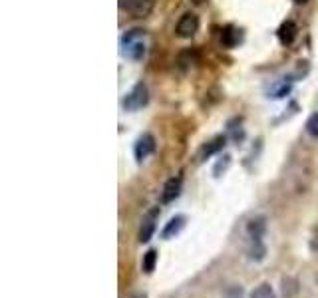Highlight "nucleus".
<instances>
[{"label": "nucleus", "instance_id": "423d86ee", "mask_svg": "<svg viewBox=\"0 0 318 298\" xmlns=\"http://www.w3.org/2000/svg\"><path fill=\"white\" fill-rule=\"evenodd\" d=\"M225 143H227V137H225V135H219V137H215L213 141H209L207 145H203V149L199 151V161L203 163V161H205V159H209L211 155H215V153L223 151Z\"/></svg>", "mask_w": 318, "mask_h": 298}, {"label": "nucleus", "instance_id": "f257e3e1", "mask_svg": "<svg viewBox=\"0 0 318 298\" xmlns=\"http://www.w3.org/2000/svg\"><path fill=\"white\" fill-rule=\"evenodd\" d=\"M147 99H149V94H147V86L145 84H137L129 94L124 99V107L127 111H135V109H141L143 105H147Z\"/></svg>", "mask_w": 318, "mask_h": 298}, {"label": "nucleus", "instance_id": "0eeeda50", "mask_svg": "<svg viewBox=\"0 0 318 298\" xmlns=\"http://www.w3.org/2000/svg\"><path fill=\"white\" fill-rule=\"evenodd\" d=\"M181 185H183V181H181V177H171L167 183H165V187H163V203H171V201H175V199L181 195Z\"/></svg>", "mask_w": 318, "mask_h": 298}, {"label": "nucleus", "instance_id": "ddd939ff", "mask_svg": "<svg viewBox=\"0 0 318 298\" xmlns=\"http://www.w3.org/2000/svg\"><path fill=\"white\" fill-rule=\"evenodd\" d=\"M155 265H157V251L155 249H149L145 255H143V261H141V268L145 274H151L155 270Z\"/></svg>", "mask_w": 318, "mask_h": 298}, {"label": "nucleus", "instance_id": "4468645a", "mask_svg": "<svg viewBox=\"0 0 318 298\" xmlns=\"http://www.w3.org/2000/svg\"><path fill=\"white\" fill-rule=\"evenodd\" d=\"M251 298H277V294H275V290L271 288V284L262 282V284H258L253 292H251Z\"/></svg>", "mask_w": 318, "mask_h": 298}, {"label": "nucleus", "instance_id": "6e6552de", "mask_svg": "<svg viewBox=\"0 0 318 298\" xmlns=\"http://www.w3.org/2000/svg\"><path fill=\"white\" fill-rule=\"evenodd\" d=\"M247 255H249V261H253V263L264 261V257H267V247H264L262 239H251V241H249Z\"/></svg>", "mask_w": 318, "mask_h": 298}, {"label": "nucleus", "instance_id": "6ab92c4d", "mask_svg": "<svg viewBox=\"0 0 318 298\" xmlns=\"http://www.w3.org/2000/svg\"><path fill=\"white\" fill-rule=\"evenodd\" d=\"M288 92H290V86H288V84H281L277 90H273V96H271V98H283Z\"/></svg>", "mask_w": 318, "mask_h": 298}, {"label": "nucleus", "instance_id": "f03ea898", "mask_svg": "<svg viewBox=\"0 0 318 298\" xmlns=\"http://www.w3.org/2000/svg\"><path fill=\"white\" fill-rule=\"evenodd\" d=\"M157 217H159V207L151 209V211L143 217L141 227H139V234H137L139 243H149V241H151V236H153V232H155V227H157Z\"/></svg>", "mask_w": 318, "mask_h": 298}, {"label": "nucleus", "instance_id": "4be33fe9", "mask_svg": "<svg viewBox=\"0 0 318 298\" xmlns=\"http://www.w3.org/2000/svg\"><path fill=\"white\" fill-rule=\"evenodd\" d=\"M205 0H193V4H203Z\"/></svg>", "mask_w": 318, "mask_h": 298}, {"label": "nucleus", "instance_id": "f8f14e48", "mask_svg": "<svg viewBox=\"0 0 318 298\" xmlns=\"http://www.w3.org/2000/svg\"><path fill=\"white\" fill-rule=\"evenodd\" d=\"M122 44L127 46V50L124 52L127 58H133V60L143 58V54H145V46H143L139 40H122Z\"/></svg>", "mask_w": 318, "mask_h": 298}, {"label": "nucleus", "instance_id": "39448f33", "mask_svg": "<svg viewBox=\"0 0 318 298\" xmlns=\"http://www.w3.org/2000/svg\"><path fill=\"white\" fill-rule=\"evenodd\" d=\"M185 217L183 215H175V217H171L169 219V223L165 225V229L161 231V239H165V241H169V239H173L175 234H179V232L183 231V227H185Z\"/></svg>", "mask_w": 318, "mask_h": 298}, {"label": "nucleus", "instance_id": "7ed1b4c3", "mask_svg": "<svg viewBox=\"0 0 318 298\" xmlns=\"http://www.w3.org/2000/svg\"><path fill=\"white\" fill-rule=\"evenodd\" d=\"M155 151V139L151 133H143L137 141H135V159L143 161L145 157H149Z\"/></svg>", "mask_w": 318, "mask_h": 298}, {"label": "nucleus", "instance_id": "aec40b11", "mask_svg": "<svg viewBox=\"0 0 318 298\" xmlns=\"http://www.w3.org/2000/svg\"><path fill=\"white\" fill-rule=\"evenodd\" d=\"M133 298H147V294H145V292H139V294H135Z\"/></svg>", "mask_w": 318, "mask_h": 298}, {"label": "nucleus", "instance_id": "a211bd4d", "mask_svg": "<svg viewBox=\"0 0 318 298\" xmlns=\"http://www.w3.org/2000/svg\"><path fill=\"white\" fill-rule=\"evenodd\" d=\"M243 294H245V292H243V288L235 284V286H229V288H227L225 298H243Z\"/></svg>", "mask_w": 318, "mask_h": 298}, {"label": "nucleus", "instance_id": "1a4fd4ad", "mask_svg": "<svg viewBox=\"0 0 318 298\" xmlns=\"http://www.w3.org/2000/svg\"><path fill=\"white\" fill-rule=\"evenodd\" d=\"M296 32H298V28H296V24L292 20L283 22L281 28H279V40H281V44L283 46H290L296 40Z\"/></svg>", "mask_w": 318, "mask_h": 298}, {"label": "nucleus", "instance_id": "20e7f679", "mask_svg": "<svg viewBox=\"0 0 318 298\" xmlns=\"http://www.w3.org/2000/svg\"><path fill=\"white\" fill-rule=\"evenodd\" d=\"M197 30H199V18L193 12L183 14L181 20L177 22V36H181V38H191V36H195Z\"/></svg>", "mask_w": 318, "mask_h": 298}, {"label": "nucleus", "instance_id": "412c9836", "mask_svg": "<svg viewBox=\"0 0 318 298\" xmlns=\"http://www.w3.org/2000/svg\"><path fill=\"white\" fill-rule=\"evenodd\" d=\"M294 2H296V4H306L308 0H294Z\"/></svg>", "mask_w": 318, "mask_h": 298}, {"label": "nucleus", "instance_id": "9d476101", "mask_svg": "<svg viewBox=\"0 0 318 298\" xmlns=\"http://www.w3.org/2000/svg\"><path fill=\"white\" fill-rule=\"evenodd\" d=\"M151 8H153V0H131V2L127 4V10H129L135 18L147 16V14L151 12Z\"/></svg>", "mask_w": 318, "mask_h": 298}, {"label": "nucleus", "instance_id": "dca6fc26", "mask_svg": "<svg viewBox=\"0 0 318 298\" xmlns=\"http://www.w3.org/2000/svg\"><path fill=\"white\" fill-rule=\"evenodd\" d=\"M229 165H231V155H227V153H225V155L219 157V161H217L215 167H213V175H215V177H221L223 173L229 169Z\"/></svg>", "mask_w": 318, "mask_h": 298}, {"label": "nucleus", "instance_id": "f3484780", "mask_svg": "<svg viewBox=\"0 0 318 298\" xmlns=\"http://www.w3.org/2000/svg\"><path fill=\"white\" fill-rule=\"evenodd\" d=\"M306 132L310 133L312 137H318V113H312L306 122Z\"/></svg>", "mask_w": 318, "mask_h": 298}, {"label": "nucleus", "instance_id": "2eb2a0df", "mask_svg": "<svg viewBox=\"0 0 318 298\" xmlns=\"http://www.w3.org/2000/svg\"><path fill=\"white\" fill-rule=\"evenodd\" d=\"M239 38H241V34L237 32L235 28H231V26H227L225 30H223V36H221V40H223V44L225 46H235L237 42H239Z\"/></svg>", "mask_w": 318, "mask_h": 298}, {"label": "nucleus", "instance_id": "9b49d317", "mask_svg": "<svg viewBox=\"0 0 318 298\" xmlns=\"http://www.w3.org/2000/svg\"><path fill=\"white\" fill-rule=\"evenodd\" d=\"M264 232H267V219L264 217H256V219L249 221V225H247L249 239H262Z\"/></svg>", "mask_w": 318, "mask_h": 298}]
</instances>
